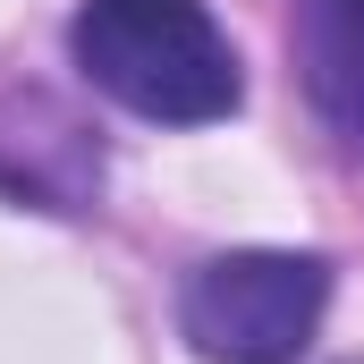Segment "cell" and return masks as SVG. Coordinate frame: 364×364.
Returning a JSON list of instances; mask_svg holds the SVG:
<instances>
[{"mask_svg":"<svg viewBox=\"0 0 364 364\" xmlns=\"http://www.w3.org/2000/svg\"><path fill=\"white\" fill-rule=\"evenodd\" d=\"M68 51L119 110L161 119V127L229 119L246 93L237 51L203 0H85L68 26Z\"/></svg>","mask_w":364,"mask_h":364,"instance_id":"obj_1","label":"cell"},{"mask_svg":"<svg viewBox=\"0 0 364 364\" xmlns=\"http://www.w3.org/2000/svg\"><path fill=\"white\" fill-rule=\"evenodd\" d=\"M322 305H331V263L322 255L246 246V255H212L186 279L178 331L212 364H296Z\"/></svg>","mask_w":364,"mask_h":364,"instance_id":"obj_2","label":"cell"},{"mask_svg":"<svg viewBox=\"0 0 364 364\" xmlns=\"http://www.w3.org/2000/svg\"><path fill=\"white\" fill-rule=\"evenodd\" d=\"M296 77L322 127L364 153V0H296Z\"/></svg>","mask_w":364,"mask_h":364,"instance_id":"obj_3","label":"cell"}]
</instances>
